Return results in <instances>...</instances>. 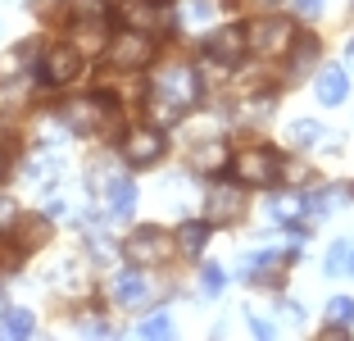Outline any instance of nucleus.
Returning <instances> with one entry per match:
<instances>
[{
    "label": "nucleus",
    "instance_id": "nucleus-1",
    "mask_svg": "<svg viewBox=\"0 0 354 341\" xmlns=\"http://www.w3.org/2000/svg\"><path fill=\"white\" fill-rule=\"evenodd\" d=\"M200 100V78L191 64L173 60L164 69H155L150 78V114H155L159 123H177V119H187Z\"/></svg>",
    "mask_w": 354,
    "mask_h": 341
},
{
    "label": "nucleus",
    "instance_id": "nucleus-2",
    "mask_svg": "<svg viewBox=\"0 0 354 341\" xmlns=\"http://www.w3.org/2000/svg\"><path fill=\"white\" fill-rule=\"evenodd\" d=\"M123 255L132 259L136 269H159V264H168L173 259V232H164V227H136L132 237L123 241Z\"/></svg>",
    "mask_w": 354,
    "mask_h": 341
},
{
    "label": "nucleus",
    "instance_id": "nucleus-3",
    "mask_svg": "<svg viewBox=\"0 0 354 341\" xmlns=\"http://www.w3.org/2000/svg\"><path fill=\"white\" fill-rule=\"evenodd\" d=\"M232 168H236V177L245 186H272L286 164H281V155L272 146H245V150L232 159Z\"/></svg>",
    "mask_w": 354,
    "mask_h": 341
},
{
    "label": "nucleus",
    "instance_id": "nucleus-4",
    "mask_svg": "<svg viewBox=\"0 0 354 341\" xmlns=\"http://www.w3.org/2000/svg\"><path fill=\"white\" fill-rule=\"evenodd\" d=\"M82 69H86V51H82V46H73V42L50 46V51H46V60H41V78L50 87L77 82V78H82Z\"/></svg>",
    "mask_w": 354,
    "mask_h": 341
},
{
    "label": "nucleus",
    "instance_id": "nucleus-5",
    "mask_svg": "<svg viewBox=\"0 0 354 341\" xmlns=\"http://www.w3.org/2000/svg\"><path fill=\"white\" fill-rule=\"evenodd\" d=\"M245 214V182H214L209 186V196H205V218L209 227H227L236 223V218Z\"/></svg>",
    "mask_w": 354,
    "mask_h": 341
},
{
    "label": "nucleus",
    "instance_id": "nucleus-6",
    "mask_svg": "<svg viewBox=\"0 0 354 341\" xmlns=\"http://www.w3.org/2000/svg\"><path fill=\"white\" fill-rule=\"evenodd\" d=\"M109 110H114V100H109L104 91H95V96H82V100H68L59 110V119L73 128V132L91 137V132H100V123H104V114H109Z\"/></svg>",
    "mask_w": 354,
    "mask_h": 341
},
{
    "label": "nucleus",
    "instance_id": "nucleus-7",
    "mask_svg": "<svg viewBox=\"0 0 354 341\" xmlns=\"http://www.w3.org/2000/svg\"><path fill=\"white\" fill-rule=\"evenodd\" d=\"M164 155H168V141H164L159 128H132V132L123 137V159L132 168H150V164H159Z\"/></svg>",
    "mask_w": 354,
    "mask_h": 341
},
{
    "label": "nucleus",
    "instance_id": "nucleus-8",
    "mask_svg": "<svg viewBox=\"0 0 354 341\" xmlns=\"http://www.w3.org/2000/svg\"><path fill=\"white\" fill-rule=\"evenodd\" d=\"M250 51V32L241 28V23H223L214 37H209V60L218 64V69H236Z\"/></svg>",
    "mask_w": 354,
    "mask_h": 341
},
{
    "label": "nucleus",
    "instance_id": "nucleus-9",
    "mask_svg": "<svg viewBox=\"0 0 354 341\" xmlns=\"http://www.w3.org/2000/svg\"><path fill=\"white\" fill-rule=\"evenodd\" d=\"M150 55H155V42H150L146 32H118L114 42H109V64L114 69H146Z\"/></svg>",
    "mask_w": 354,
    "mask_h": 341
},
{
    "label": "nucleus",
    "instance_id": "nucleus-10",
    "mask_svg": "<svg viewBox=\"0 0 354 341\" xmlns=\"http://www.w3.org/2000/svg\"><path fill=\"white\" fill-rule=\"evenodd\" d=\"M295 42V28L286 19H259L250 28V51L263 55V60H272V55H281L286 46Z\"/></svg>",
    "mask_w": 354,
    "mask_h": 341
},
{
    "label": "nucleus",
    "instance_id": "nucleus-11",
    "mask_svg": "<svg viewBox=\"0 0 354 341\" xmlns=\"http://www.w3.org/2000/svg\"><path fill=\"white\" fill-rule=\"evenodd\" d=\"M291 259V255H286ZM281 250H254V255L241 259V278L245 282H281V269H286Z\"/></svg>",
    "mask_w": 354,
    "mask_h": 341
},
{
    "label": "nucleus",
    "instance_id": "nucleus-12",
    "mask_svg": "<svg viewBox=\"0 0 354 341\" xmlns=\"http://www.w3.org/2000/svg\"><path fill=\"white\" fill-rule=\"evenodd\" d=\"M28 182L32 186H50V182H59L64 177V155L55 150V146H41V150H32L28 155Z\"/></svg>",
    "mask_w": 354,
    "mask_h": 341
},
{
    "label": "nucleus",
    "instance_id": "nucleus-13",
    "mask_svg": "<svg viewBox=\"0 0 354 341\" xmlns=\"http://www.w3.org/2000/svg\"><path fill=\"white\" fill-rule=\"evenodd\" d=\"M114 300L118 305H123V310H141V305H146L150 300V282L141 278V273H118L114 278Z\"/></svg>",
    "mask_w": 354,
    "mask_h": 341
},
{
    "label": "nucleus",
    "instance_id": "nucleus-14",
    "mask_svg": "<svg viewBox=\"0 0 354 341\" xmlns=\"http://www.w3.org/2000/svg\"><path fill=\"white\" fill-rule=\"evenodd\" d=\"M332 128H323V123H313V119H295L291 123V146H300V150H313V146H327V150H336V137H327Z\"/></svg>",
    "mask_w": 354,
    "mask_h": 341
},
{
    "label": "nucleus",
    "instance_id": "nucleus-15",
    "mask_svg": "<svg viewBox=\"0 0 354 341\" xmlns=\"http://www.w3.org/2000/svg\"><path fill=\"white\" fill-rule=\"evenodd\" d=\"M214 14H218L214 0H182V5H177V23L187 32H205L209 23H214Z\"/></svg>",
    "mask_w": 354,
    "mask_h": 341
},
{
    "label": "nucleus",
    "instance_id": "nucleus-16",
    "mask_svg": "<svg viewBox=\"0 0 354 341\" xmlns=\"http://www.w3.org/2000/svg\"><path fill=\"white\" fill-rule=\"evenodd\" d=\"M313 91H318V100H323V105H341L345 96H350L345 69H323V73H318V82H313Z\"/></svg>",
    "mask_w": 354,
    "mask_h": 341
},
{
    "label": "nucleus",
    "instance_id": "nucleus-17",
    "mask_svg": "<svg viewBox=\"0 0 354 341\" xmlns=\"http://www.w3.org/2000/svg\"><path fill=\"white\" fill-rule=\"evenodd\" d=\"M318 60V37H295L291 42V64H286V78H304Z\"/></svg>",
    "mask_w": 354,
    "mask_h": 341
},
{
    "label": "nucleus",
    "instance_id": "nucleus-18",
    "mask_svg": "<svg viewBox=\"0 0 354 341\" xmlns=\"http://www.w3.org/2000/svg\"><path fill=\"white\" fill-rule=\"evenodd\" d=\"M104 200H109V214H114V218H127L136 209V182H132V177H118V182L104 191Z\"/></svg>",
    "mask_w": 354,
    "mask_h": 341
},
{
    "label": "nucleus",
    "instance_id": "nucleus-19",
    "mask_svg": "<svg viewBox=\"0 0 354 341\" xmlns=\"http://www.w3.org/2000/svg\"><path fill=\"white\" fill-rule=\"evenodd\" d=\"M345 196H350V186H323V191H313V196H309L304 214H309V218H327V214H332V209L341 205Z\"/></svg>",
    "mask_w": 354,
    "mask_h": 341
},
{
    "label": "nucleus",
    "instance_id": "nucleus-20",
    "mask_svg": "<svg viewBox=\"0 0 354 341\" xmlns=\"http://www.w3.org/2000/svg\"><path fill=\"white\" fill-rule=\"evenodd\" d=\"M191 164H196L200 173H218V168L227 164V146H223V141H209V146H196V155H191Z\"/></svg>",
    "mask_w": 354,
    "mask_h": 341
},
{
    "label": "nucleus",
    "instance_id": "nucleus-21",
    "mask_svg": "<svg viewBox=\"0 0 354 341\" xmlns=\"http://www.w3.org/2000/svg\"><path fill=\"white\" fill-rule=\"evenodd\" d=\"M173 241L187 250V255H200V250H205V241H209V218H205V223H182Z\"/></svg>",
    "mask_w": 354,
    "mask_h": 341
},
{
    "label": "nucleus",
    "instance_id": "nucleus-22",
    "mask_svg": "<svg viewBox=\"0 0 354 341\" xmlns=\"http://www.w3.org/2000/svg\"><path fill=\"white\" fill-rule=\"evenodd\" d=\"M327 328H354V300L350 296L327 300Z\"/></svg>",
    "mask_w": 354,
    "mask_h": 341
},
{
    "label": "nucleus",
    "instance_id": "nucleus-23",
    "mask_svg": "<svg viewBox=\"0 0 354 341\" xmlns=\"http://www.w3.org/2000/svg\"><path fill=\"white\" fill-rule=\"evenodd\" d=\"M0 328L10 332V337H32V328H37V319H32L28 310H5V314H0Z\"/></svg>",
    "mask_w": 354,
    "mask_h": 341
},
{
    "label": "nucleus",
    "instance_id": "nucleus-24",
    "mask_svg": "<svg viewBox=\"0 0 354 341\" xmlns=\"http://www.w3.org/2000/svg\"><path fill=\"white\" fill-rule=\"evenodd\" d=\"M223 287H227V273H223L218 264H205V269H200V291L214 300V296H223Z\"/></svg>",
    "mask_w": 354,
    "mask_h": 341
},
{
    "label": "nucleus",
    "instance_id": "nucleus-25",
    "mask_svg": "<svg viewBox=\"0 0 354 341\" xmlns=\"http://www.w3.org/2000/svg\"><path fill=\"white\" fill-rule=\"evenodd\" d=\"M136 332H141V337H173V314H164V310L150 314V319L141 323Z\"/></svg>",
    "mask_w": 354,
    "mask_h": 341
},
{
    "label": "nucleus",
    "instance_id": "nucleus-26",
    "mask_svg": "<svg viewBox=\"0 0 354 341\" xmlns=\"http://www.w3.org/2000/svg\"><path fill=\"white\" fill-rule=\"evenodd\" d=\"M268 214L277 218V223H291V218L300 214V200H295V196H277V200H272V209H268Z\"/></svg>",
    "mask_w": 354,
    "mask_h": 341
},
{
    "label": "nucleus",
    "instance_id": "nucleus-27",
    "mask_svg": "<svg viewBox=\"0 0 354 341\" xmlns=\"http://www.w3.org/2000/svg\"><path fill=\"white\" fill-rule=\"evenodd\" d=\"M345 255H350V241H336L332 255H327V273H332V278H336V273H345Z\"/></svg>",
    "mask_w": 354,
    "mask_h": 341
},
{
    "label": "nucleus",
    "instance_id": "nucleus-28",
    "mask_svg": "<svg viewBox=\"0 0 354 341\" xmlns=\"http://www.w3.org/2000/svg\"><path fill=\"white\" fill-rule=\"evenodd\" d=\"M14 218H19V205H14L10 196H0V227H10Z\"/></svg>",
    "mask_w": 354,
    "mask_h": 341
},
{
    "label": "nucleus",
    "instance_id": "nucleus-29",
    "mask_svg": "<svg viewBox=\"0 0 354 341\" xmlns=\"http://www.w3.org/2000/svg\"><path fill=\"white\" fill-rule=\"evenodd\" d=\"M323 5H327V0H295V10H300V14H318Z\"/></svg>",
    "mask_w": 354,
    "mask_h": 341
},
{
    "label": "nucleus",
    "instance_id": "nucleus-30",
    "mask_svg": "<svg viewBox=\"0 0 354 341\" xmlns=\"http://www.w3.org/2000/svg\"><path fill=\"white\" fill-rule=\"evenodd\" d=\"M345 273L354 278V241H350V255H345Z\"/></svg>",
    "mask_w": 354,
    "mask_h": 341
},
{
    "label": "nucleus",
    "instance_id": "nucleus-31",
    "mask_svg": "<svg viewBox=\"0 0 354 341\" xmlns=\"http://www.w3.org/2000/svg\"><path fill=\"white\" fill-rule=\"evenodd\" d=\"M345 64L354 69V37H350V46H345Z\"/></svg>",
    "mask_w": 354,
    "mask_h": 341
},
{
    "label": "nucleus",
    "instance_id": "nucleus-32",
    "mask_svg": "<svg viewBox=\"0 0 354 341\" xmlns=\"http://www.w3.org/2000/svg\"><path fill=\"white\" fill-rule=\"evenodd\" d=\"M263 5H272V0H263Z\"/></svg>",
    "mask_w": 354,
    "mask_h": 341
}]
</instances>
